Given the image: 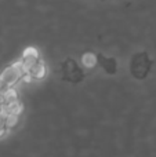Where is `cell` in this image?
<instances>
[{
  "label": "cell",
  "mask_w": 156,
  "mask_h": 157,
  "mask_svg": "<svg viewBox=\"0 0 156 157\" xmlns=\"http://www.w3.org/2000/svg\"><path fill=\"white\" fill-rule=\"evenodd\" d=\"M0 109L4 110L7 114H17V116H19V114L24 112V103L18 99V101H14V102H11V103H7V105L0 106Z\"/></svg>",
  "instance_id": "5b68a950"
},
{
  "label": "cell",
  "mask_w": 156,
  "mask_h": 157,
  "mask_svg": "<svg viewBox=\"0 0 156 157\" xmlns=\"http://www.w3.org/2000/svg\"><path fill=\"white\" fill-rule=\"evenodd\" d=\"M26 73H29V76L32 77L33 81L35 80H43V78L47 76V66H46V63L40 59L39 62H36L35 65L26 72Z\"/></svg>",
  "instance_id": "3957f363"
},
{
  "label": "cell",
  "mask_w": 156,
  "mask_h": 157,
  "mask_svg": "<svg viewBox=\"0 0 156 157\" xmlns=\"http://www.w3.org/2000/svg\"><path fill=\"white\" fill-rule=\"evenodd\" d=\"M25 75V69L21 65L19 61L8 65L4 71L0 73V80L6 84L7 87H14L19 80L22 78V76Z\"/></svg>",
  "instance_id": "6da1fadb"
},
{
  "label": "cell",
  "mask_w": 156,
  "mask_h": 157,
  "mask_svg": "<svg viewBox=\"0 0 156 157\" xmlns=\"http://www.w3.org/2000/svg\"><path fill=\"white\" fill-rule=\"evenodd\" d=\"M80 61H82V65L87 69H93V68H96V65H97L96 54H94V52H90V51L84 52V54L82 55V59Z\"/></svg>",
  "instance_id": "8992f818"
},
{
  "label": "cell",
  "mask_w": 156,
  "mask_h": 157,
  "mask_svg": "<svg viewBox=\"0 0 156 157\" xmlns=\"http://www.w3.org/2000/svg\"><path fill=\"white\" fill-rule=\"evenodd\" d=\"M18 99H19L18 91H17L14 87H8L7 90H4V91L0 94V106L7 105V103H11Z\"/></svg>",
  "instance_id": "277c9868"
},
{
  "label": "cell",
  "mask_w": 156,
  "mask_h": 157,
  "mask_svg": "<svg viewBox=\"0 0 156 157\" xmlns=\"http://www.w3.org/2000/svg\"><path fill=\"white\" fill-rule=\"evenodd\" d=\"M18 61L21 62V65L24 66L25 73H26V72L29 71V69L32 68L36 62H39V61H40V54H39V50L35 48V47H26V48L24 50V52H22L21 58H19Z\"/></svg>",
  "instance_id": "7a4b0ae2"
},
{
  "label": "cell",
  "mask_w": 156,
  "mask_h": 157,
  "mask_svg": "<svg viewBox=\"0 0 156 157\" xmlns=\"http://www.w3.org/2000/svg\"><path fill=\"white\" fill-rule=\"evenodd\" d=\"M6 117H7V113L0 109V136L6 135V132H7V128H6Z\"/></svg>",
  "instance_id": "ba28073f"
},
{
  "label": "cell",
  "mask_w": 156,
  "mask_h": 157,
  "mask_svg": "<svg viewBox=\"0 0 156 157\" xmlns=\"http://www.w3.org/2000/svg\"><path fill=\"white\" fill-rule=\"evenodd\" d=\"M18 121H19V116H17V114H7V117H6V128H7V131L17 127Z\"/></svg>",
  "instance_id": "52a82bcc"
}]
</instances>
